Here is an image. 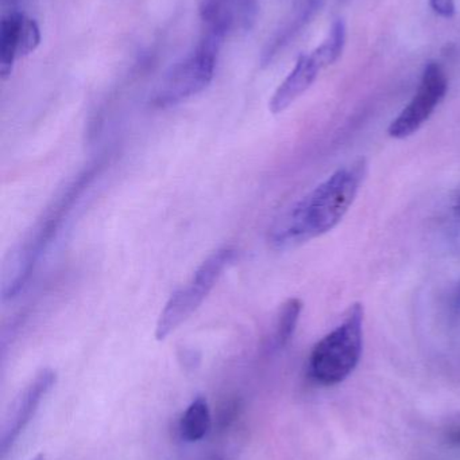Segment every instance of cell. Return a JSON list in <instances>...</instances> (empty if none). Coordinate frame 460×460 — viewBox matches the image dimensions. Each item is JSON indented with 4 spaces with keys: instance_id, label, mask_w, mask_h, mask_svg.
<instances>
[{
    "instance_id": "obj_1",
    "label": "cell",
    "mask_w": 460,
    "mask_h": 460,
    "mask_svg": "<svg viewBox=\"0 0 460 460\" xmlns=\"http://www.w3.org/2000/svg\"><path fill=\"white\" fill-rule=\"evenodd\" d=\"M365 174V159L335 172L281 216L270 230L272 245L277 249L294 248L337 228L350 210Z\"/></svg>"
},
{
    "instance_id": "obj_2",
    "label": "cell",
    "mask_w": 460,
    "mask_h": 460,
    "mask_svg": "<svg viewBox=\"0 0 460 460\" xmlns=\"http://www.w3.org/2000/svg\"><path fill=\"white\" fill-rule=\"evenodd\" d=\"M207 31L194 51L176 64L157 88L154 105L169 108L180 104L208 88L215 75L216 58L229 30V22L213 19L205 22Z\"/></svg>"
},
{
    "instance_id": "obj_3",
    "label": "cell",
    "mask_w": 460,
    "mask_h": 460,
    "mask_svg": "<svg viewBox=\"0 0 460 460\" xmlns=\"http://www.w3.org/2000/svg\"><path fill=\"white\" fill-rule=\"evenodd\" d=\"M364 349V305L348 308L342 323L319 341L308 361L310 377L319 385L343 383L358 367Z\"/></svg>"
},
{
    "instance_id": "obj_4",
    "label": "cell",
    "mask_w": 460,
    "mask_h": 460,
    "mask_svg": "<svg viewBox=\"0 0 460 460\" xmlns=\"http://www.w3.org/2000/svg\"><path fill=\"white\" fill-rule=\"evenodd\" d=\"M235 259L237 251L234 248H221L213 252L197 268L191 281L183 288L173 292L164 310L159 314L156 326L157 340L164 341L202 305L224 270L235 261Z\"/></svg>"
},
{
    "instance_id": "obj_5",
    "label": "cell",
    "mask_w": 460,
    "mask_h": 460,
    "mask_svg": "<svg viewBox=\"0 0 460 460\" xmlns=\"http://www.w3.org/2000/svg\"><path fill=\"white\" fill-rule=\"evenodd\" d=\"M346 45V24L338 19L332 24L329 37L316 48L312 53L302 54L297 59L288 77L283 81L269 102L270 112H284L288 110L299 97H302L319 77V73L331 66L342 56Z\"/></svg>"
},
{
    "instance_id": "obj_6",
    "label": "cell",
    "mask_w": 460,
    "mask_h": 460,
    "mask_svg": "<svg viewBox=\"0 0 460 460\" xmlns=\"http://www.w3.org/2000/svg\"><path fill=\"white\" fill-rule=\"evenodd\" d=\"M447 91L448 80L445 70L437 62H428L424 67L418 92L410 104L392 121L388 134L394 139L412 137L431 118Z\"/></svg>"
},
{
    "instance_id": "obj_7",
    "label": "cell",
    "mask_w": 460,
    "mask_h": 460,
    "mask_svg": "<svg viewBox=\"0 0 460 460\" xmlns=\"http://www.w3.org/2000/svg\"><path fill=\"white\" fill-rule=\"evenodd\" d=\"M56 384V372L51 369H42L34 380L26 386L21 396L15 402L13 415L7 420L3 432L2 451L7 453L8 448L15 442L16 438L26 429L32 416L37 412L41 402L45 399L51 388Z\"/></svg>"
},
{
    "instance_id": "obj_8",
    "label": "cell",
    "mask_w": 460,
    "mask_h": 460,
    "mask_svg": "<svg viewBox=\"0 0 460 460\" xmlns=\"http://www.w3.org/2000/svg\"><path fill=\"white\" fill-rule=\"evenodd\" d=\"M24 13L13 11L0 22V75L3 80L13 72L14 64L19 59L21 27Z\"/></svg>"
},
{
    "instance_id": "obj_9",
    "label": "cell",
    "mask_w": 460,
    "mask_h": 460,
    "mask_svg": "<svg viewBox=\"0 0 460 460\" xmlns=\"http://www.w3.org/2000/svg\"><path fill=\"white\" fill-rule=\"evenodd\" d=\"M211 429V413L207 400L204 397H197L181 420V437L186 442H197L208 434Z\"/></svg>"
},
{
    "instance_id": "obj_10",
    "label": "cell",
    "mask_w": 460,
    "mask_h": 460,
    "mask_svg": "<svg viewBox=\"0 0 460 460\" xmlns=\"http://www.w3.org/2000/svg\"><path fill=\"white\" fill-rule=\"evenodd\" d=\"M302 303L297 297L286 300L278 311L277 323H275L273 345L275 349H283L288 345L293 337L294 332L302 315Z\"/></svg>"
},
{
    "instance_id": "obj_11",
    "label": "cell",
    "mask_w": 460,
    "mask_h": 460,
    "mask_svg": "<svg viewBox=\"0 0 460 460\" xmlns=\"http://www.w3.org/2000/svg\"><path fill=\"white\" fill-rule=\"evenodd\" d=\"M429 7L443 18H453L456 13L455 0H428Z\"/></svg>"
},
{
    "instance_id": "obj_12",
    "label": "cell",
    "mask_w": 460,
    "mask_h": 460,
    "mask_svg": "<svg viewBox=\"0 0 460 460\" xmlns=\"http://www.w3.org/2000/svg\"><path fill=\"white\" fill-rule=\"evenodd\" d=\"M446 440H447L451 447L460 448V421L459 423L453 424V426L447 429Z\"/></svg>"
},
{
    "instance_id": "obj_13",
    "label": "cell",
    "mask_w": 460,
    "mask_h": 460,
    "mask_svg": "<svg viewBox=\"0 0 460 460\" xmlns=\"http://www.w3.org/2000/svg\"><path fill=\"white\" fill-rule=\"evenodd\" d=\"M453 308L456 313H460V286L458 287V289H456L455 294H454Z\"/></svg>"
},
{
    "instance_id": "obj_14",
    "label": "cell",
    "mask_w": 460,
    "mask_h": 460,
    "mask_svg": "<svg viewBox=\"0 0 460 460\" xmlns=\"http://www.w3.org/2000/svg\"><path fill=\"white\" fill-rule=\"evenodd\" d=\"M454 209H455L456 216H459L460 217V197L458 201H456L455 208H454Z\"/></svg>"
},
{
    "instance_id": "obj_15",
    "label": "cell",
    "mask_w": 460,
    "mask_h": 460,
    "mask_svg": "<svg viewBox=\"0 0 460 460\" xmlns=\"http://www.w3.org/2000/svg\"><path fill=\"white\" fill-rule=\"evenodd\" d=\"M45 459V456H42V454H40V456H35L34 459L32 460H43Z\"/></svg>"
}]
</instances>
